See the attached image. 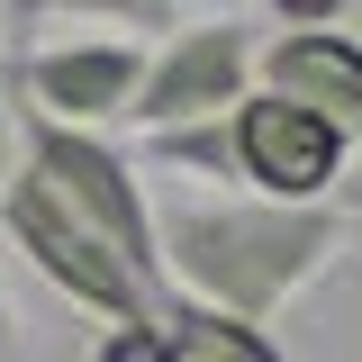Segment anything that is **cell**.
I'll return each mask as SVG.
<instances>
[{
    "label": "cell",
    "instance_id": "cell-13",
    "mask_svg": "<svg viewBox=\"0 0 362 362\" xmlns=\"http://www.w3.org/2000/svg\"><path fill=\"white\" fill-rule=\"evenodd\" d=\"M18 354V308H9V281H0V362Z\"/></svg>",
    "mask_w": 362,
    "mask_h": 362
},
{
    "label": "cell",
    "instance_id": "cell-4",
    "mask_svg": "<svg viewBox=\"0 0 362 362\" xmlns=\"http://www.w3.org/2000/svg\"><path fill=\"white\" fill-rule=\"evenodd\" d=\"M226 145H235V190L281 199V209H326L354 173V136L263 82L226 109Z\"/></svg>",
    "mask_w": 362,
    "mask_h": 362
},
{
    "label": "cell",
    "instance_id": "cell-10",
    "mask_svg": "<svg viewBox=\"0 0 362 362\" xmlns=\"http://www.w3.org/2000/svg\"><path fill=\"white\" fill-rule=\"evenodd\" d=\"M145 163H173V173H190V181H218V190H235V145H226V118L154 127V136H145Z\"/></svg>",
    "mask_w": 362,
    "mask_h": 362
},
{
    "label": "cell",
    "instance_id": "cell-12",
    "mask_svg": "<svg viewBox=\"0 0 362 362\" xmlns=\"http://www.w3.org/2000/svg\"><path fill=\"white\" fill-rule=\"evenodd\" d=\"M18 181V109H9V82H0V190Z\"/></svg>",
    "mask_w": 362,
    "mask_h": 362
},
{
    "label": "cell",
    "instance_id": "cell-14",
    "mask_svg": "<svg viewBox=\"0 0 362 362\" xmlns=\"http://www.w3.org/2000/svg\"><path fill=\"white\" fill-rule=\"evenodd\" d=\"M335 209H344V218H362V173H344V190H335Z\"/></svg>",
    "mask_w": 362,
    "mask_h": 362
},
{
    "label": "cell",
    "instance_id": "cell-6",
    "mask_svg": "<svg viewBox=\"0 0 362 362\" xmlns=\"http://www.w3.org/2000/svg\"><path fill=\"white\" fill-rule=\"evenodd\" d=\"M9 109H37L54 127H127V100L145 82V37H73L45 45V54H18L9 73Z\"/></svg>",
    "mask_w": 362,
    "mask_h": 362
},
{
    "label": "cell",
    "instance_id": "cell-11",
    "mask_svg": "<svg viewBox=\"0 0 362 362\" xmlns=\"http://www.w3.org/2000/svg\"><path fill=\"white\" fill-rule=\"evenodd\" d=\"M272 18H281V28H344V9H354V0H263Z\"/></svg>",
    "mask_w": 362,
    "mask_h": 362
},
{
    "label": "cell",
    "instance_id": "cell-7",
    "mask_svg": "<svg viewBox=\"0 0 362 362\" xmlns=\"http://www.w3.org/2000/svg\"><path fill=\"white\" fill-rule=\"evenodd\" d=\"M90 362H290L272 344V326H245V317L190 308V299H163L136 326H100Z\"/></svg>",
    "mask_w": 362,
    "mask_h": 362
},
{
    "label": "cell",
    "instance_id": "cell-9",
    "mask_svg": "<svg viewBox=\"0 0 362 362\" xmlns=\"http://www.w3.org/2000/svg\"><path fill=\"white\" fill-rule=\"evenodd\" d=\"M181 9H190V0H9V28L37 37L45 18H100V28H118V37H173Z\"/></svg>",
    "mask_w": 362,
    "mask_h": 362
},
{
    "label": "cell",
    "instance_id": "cell-3",
    "mask_svg": "<svg viewBox=\"0 0 362 362\" xmlns=\"http://www.w3.org/2000/svg\"><path fill=\"white\" fill-rule=\"evenodd\" d=\"M0 235L37 263L45 290H64V299H73V308H90L100 326H136V317L163 308V299H154V290L118 263V245H109L100 226H82L37 173H28V163H18V181L0 190Z\"/></svg>",
    "mask_w": 362,
    "mask_h": 362
},
{
    "label": "cell",
    "instance_id": "cell-2",
    "mask_svg": "<svg viewBox=\"0 0 362 362\" xmlns=\"http://www.w3.org/2000/svg\"><path fill=\"white\" fill-rule=\"evenodd\" d=\"M18 163H28L82 226H100V235L118 245V263H127L154 299H173V290H163V245H154V199H145V181H136V154L109 127H54L37 109H18Z\"/></svg>",
    "mask_w": 362,
    "mask_h": 362
},
{
    "label": "cell",
    "instance_id": "cell-5",
    "mask_svg": "<svg viewBox=\"0 0 362 362\" xmlns=\"http://www.w3.org/2000/svg\"><path fill=\"white\" fill-rule=\"evenodd\" d=\"M263 37L245 18H181L173 37L145 45V82L127 100V127H190V118H226L245 90H254Z\"/></svg>",
    "mask_w": 362,
    "mask_h": 362
},
{
    "label": "cell",
    "instance_id": "cell-1",
    "mask_svg": "<svg viewBox=\"0 0 362 362\" xmlns=\"http://www.w3.org/2000/svg\"><path fill=\"white\" fill-rule=\"evenodd\" d=\"M163 245V290L190 308L272 326L299 290H317L344 254V209H281L254 190H181L173 209H154Z\"/></svg>",
    "mask_w": 362,
    "mask_h": 362
},
{
    "label": "cell",
    "instance_id": "cell-8",
    "mask_svg": "<svg viewBox=\"0 0 362 362\" xmlns=\"http://www.w3.org/2000/svg\"><path fill=\"white\" fill-rule=\"evenodd\" d=\"M254 82L317 109V118H335L362 145V37L354 28H281V37H263Z\"/></svg>",
    "mask_w": 362,
    "mask_h": 362
}]
</instances>
